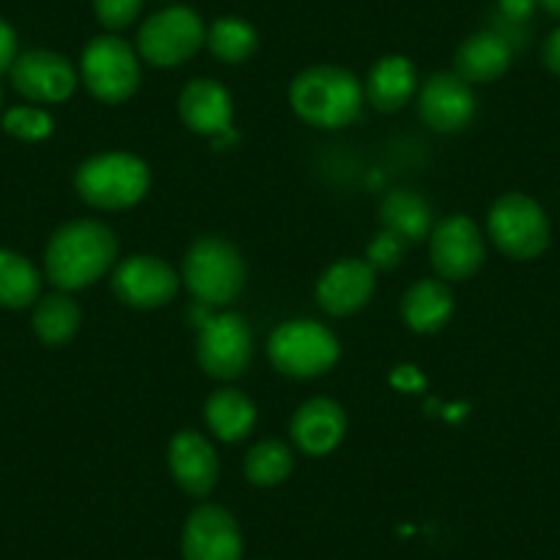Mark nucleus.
<instances>
[{
    "label": "nucleus",
    "mask_w": 560,
    "mask_h": 560,
    "mask_svg": "<svg viewBox=\"0 0 560 560\" xmlns=\"http://www.w3.org/2000/svg\"><path fill=\"white\" fill-rule=\"evenodd\" d=\"M116 253L118 242L105 223L74 220L58 229L47 245V278L67 292L85 289L113 267Z\"/></svg>",
    "instance_id": "1"
},
{
    "label": "nucleus",
    "mask_w": 560,
    "mask_h": 560,
    "mask_svg": "<svg viewBox=\"0 0 560 560\" xmlns=\"http://www.w3.org/2000/svg\"><path fill=\"white\" fill-rule=\"evenodd\" d=\"M292 107L311 127H347L363 110V85L347 69H305L292 83Z\"/></svg>",
    "instance_id": "2"
},
{
    "label": "nucleus",
    "mask_w": 560,
    "mask_h": 560,
    "mask_svg": "<svg viewBox=\"0 0 560 560\" xmlns=\"http://www.w3.org/2000/svg\"><path fill=\"white\" fill-rule=\"evenodd\" d=\"M80 198L96 209L135 207L149 192V168L132 154H100L78 171Z\"/></svg>",
    "instance_id": "3"
},
{
    "label": "nucleus",
    "mask_w": 560,
    "mask_h": 560,
    "mask_svg": "<svg viewBox=\"0 0 560 560\" xmlns=\"http://www.w3.org/2000/svg\"><path fill=\"white\" fill-rule=\"evenodd\" d=\"M267 354L280 374L311 380L330 371L338 360V341L314 319H294L269 336Z\"/></svg>",
    "instance_id": "4"
},
{
    "label": "nucleus",
    "mask_w": 560,
    "mask_h": 560,
    "mask_svg": "<svg viewBox=\"0 0 560 560\" xmlns=\"http://www.w3.org/2000/svg\"><path fill=\"white\" fill-rule=\"evenodd\" d=\"M185 283L203 305H225L245 287L240 250L220 236H203L185 256Z\"/></svg>",
    "instance_id": "5"
},
{
    "label": "nucleus",
    "mask_w": 560,
    "mask_h": 560,
    "mask_svg": "<svg viewBox=\"0 0 560 560\" xmlns=\"http://www.w3.org/2000/svg\"><path fill=\"white\" fill-rule=\"evenodd\" d=\"M489 236L509 258H536L549 245L544 209L522 192H505L489 209Z\"/></svg>",
    "instance_id": "6"
},
{
    "label": "nucleus",
    "mask_w": 560,
    "mask_h": 560,
    "mask_svg": "<svg viewBox=\"0 0 560 560\" xmlns=\"http://www.w3.org/2000/svg\"><path fill=\"white\" fill-rule=\"evenodd\" d=\"M207 42L201 18L187 7H171L143 23L138 50L152 67H179Z\"/></svg>",
    "instance_id": "7"
},
{
    "label": "nucleus",
    "mask_w": 560,
    "mask_h": 560,
    "mask_svg": "<svg viewBox=\"0 0 560 560\" xmlns=\"http://www.w3.org/2000/svg\"><path fill=\"white\" fill-rule=\"evenodd\" d=\"M83 80L85 89L107 105L129 100L140 85V67L132 47L118 36H96L83 52Z\"/></svg>",
    "instance_id": "8"
},
{
    "label": "nucleus",
    "mask_w": 560,
    "mask_h": 560,
    "mask_svg": "<svg viewBox=\"0 0 560 560\" xmlns=\"http://www.w3.org/2000/svg\"><path fill=\"white\" fill-rule=\"evenodd\" d=\"M198 363L214 380H236L253 358L250 325L240 314L209 319L198 332Z\"/></svg>",
    "instance_id": "9"
},
{
    "label": "nucleus",
    "mask_w": 560,
    "mask_h": 560,
    "mask_svg": "<svg viewBox=\"0 0 560 560\" xmlns=\"http://www.w3.org/2000/svg\"><path fill=\"white\" fill-rule=\"evenodd\" d=\"M179 289L174 269L158 256H129L113 272V292L121 303L149 311L171 303Z\"/></svg>",
    "instance_id": "10"
},
{
    "label": "nucleus",
    "mask_w": 560,
    "mask_h": 560,
    "mask_svg": "<svg viewBox=\"0 0 560 560\" xmlns=\"http://www.w3.org/2000/svg\"><path fill=\"white\" fill-rule=\"evenodd\" d=\"M432 264L443 278L465 280L483 264V240L465 214H451L432 229Z\"/></svg>",
    "instance_id": "11"
},
{
    "label": "nucleus",
    "mask_w": 560,
    "mask_h": 560,
    "mask_svg": "<svg viewBox=\"0 0 560 560\" xmlns=\"http://www.w3.org/2000/svg\"><path fill=\"white\" fill-rule=\"evenodd\" d=\"M182 549L185 560H240V525L220 505H201L187 516Z\"/></svg>",
    "instance_id": "12"
},
{
    "label": "nucleus",
    "mask_w": 560,
    "mask_h": 560,
    "mask_svg": "<svg viewBox=\"0 0 560 560\" xmlns=\"http://www.w3.org/2000/svg\"><path fill=\"white\" fill-rule=\"evenodd\" d=\"M418 107L427 127L438 132H459L476 116V96H472L470 83L459 74L440 72L427 80Z\"/></svg>",
    "instance_id": "13"
},
{
    "label": "nucleus",
    "mask_w": 560,
    "mask_h": 560,
    "mask_svg": "<svg viewBox=\"0 0 560 560\" xmlns=\"http://www.w3.org/2000/svg\"><path fill=\"white\" fill-rule=\"evenodd\" d=\"M12 83L34 102H63L78 85L72 63L50 50H31L12 67Z\"/></svg>",
    "instance_id": "14"
},
{
    "label": "nucleus",
    "mask_w": 560,
    "mask_h": 560,
    "mask_svg": "<svg viewBox=\"0 0 560 560\" xmlns=\"http://www.w3.org/2000/svg\"><path fill=\"white\" fill-rule=\"evenodd\" d=\"M374 294V269L363 258H341L319 278L316 300L332 316H349Z\"/></svg>",
    "instance_id": "15"
},
{
    "label": "nucleus",
    "mask_w": 560,
    "mask_h": 560,
    "mask_svg": "<svg viewBox=\"0 0 560 560\" xmlns=\"http://www.w3.org/2000/svg\"><path fill=\"white\" fill-rule=\"evenodd\" d=\"M347 434V412L332 398H311L294 412L292 438L298 448L308 456H325Z\"/></svg>",
    "instance_id": "16"
},
{
    "label": "nucleus",
    "mask_w": 560,
    "mask_h": 560,
    "mask_svg": "<svg viewBox=\"0 0 560 560\" xmlns=\"http://www.w3.org/2000/svg\"><path fill=\"white\" fill-rule=\"evenodd\" d=\"M168 465L176 483H179L187 494L207 498L214 489V483H218V454H214L212 443L198 432L176 434L168 451Z\"/></svg>",
    "instance_id": "17"
},
{
    "label": "nucleus",
    "mask_w": 560,
    "mask_h": 560,
    "mask_svg": "<svg viewBox=\"0 0 560 560\" xmlns=\"http://www.w3.org/2000/svg\"><path fill=\"white\" fill-rule=\"evenodd\" d=\"M231 96L214 80H192L179 96V116L198 135L231 132Z\"/></svg>",
    "instance_id": "18"
},
{
    "label": "nucleus",
    "mask_w": 560,
    "mask_h": 560,
    "mask_svg": "<svg viewBox=\"0 0 560 560\" xmlns=\"http://www.w3.org/2000/svg\"><path fill=\"white\" fill-rule=\"evenodd\" d=\"M511 67V45L494 31L472 34L456 50V74L467 83H492Z\"/></svg>",
    "instance_id": "19"
},
{
    "label": "nucleus",
    "mask_w": 560,
    "mask_h": 560,
    "mask_svg": "<svg viewBox=\"0 0 560 560\" xmlns=\"http://www.w3.org/2000/svg\"><path fill=\"white\" fill-rule=\"evenodd\" d=\"M454 314V294L440 280H418L401 300V316L409 330L434 332L448 325Z\"/></svg>",
    "instance_id": "20"
},
{
    "label": "nucleus",
    "mask_w": 560,
    "mask_h": 560,
    "mask_svg": "<svg viewBox=\"0 0 560 560\" xmlns=\"http://www.w3.org/2000/svg\"><path fill=\"white\" fill-rule=\"evenodd\" d=\"M418 74L404 56H387L374 63L369 74V102L380 113H396L412 100Z\"/></svg>",
    "instance_id": "21"
},
{
    "label": "nucleus",
    "mask_w": 560,
    "mask_h": 560,
    "mask_svg": "<svg viewBox=\"0 0 560 560\" xmlns=\"http://www.w3.org/2000/svg\"><path fill=\"white\" fill-rule=\"evenodd\" d=\"M380 218L382 229L404 236L407 242L427 240L434 229L432 207L412 190H393L390 196H385Z\"/></svg>",
    "instance_id": "22"
},
{
    "label": "nucleus",
    "mask_w": 560,
    "mask_h": 560,
    "mask_svg": "<svg viewBox=\"0 0 560 560\" xmlns=\"http://www.w3.org/2000/svg\"><path fill=\"white\" fill-rule=\"evenodd\" d=\"M207 423L223 443H236L245 440L256 427V407L250 398L240 390H218L207 401Z\"/></svg>",
    "instance_id": "23"
},
{
    "label": "nucleus",
    "mask_w": 560,
    "mask_h": 560,
    "mask_svg": "<svg viewBox=\"0 0 560 560\" xmlns=\"http://www.w3.org/2000/svg\"><path fill=\"white\" fill-rule=\"evenodd\" d=\"M39 272L25 256L0 250V305L3 308H28L39 298Z\"/></svg>",
    "instance_id": "24"
},
{
    "label": "nucleus",
    "mask_w": 560,
    "mask_h": 560,
    "mask_svg": "<svg viewBox=\"0 0 560 560\" xmlns=\"http://www.w3.org/2000/svg\"><path fill=\"white\" fill-rule=\"evenodd\" d=\"M80 327V308L67 294H50L34 311V330L50 347L72 341Z\"/></svg>",
    "instance_id": "25"
},
{
    "label": "nucleus",
    "mask_w": 560,
    "mask_h": 560,
    "mask_svg": "<svg viewBox=\"0 0 560 560\" xmlns=\"http://www.w3.org/2000/svg\"><path fill=\"white\" fill-rule=\"evenodd\" d=\"M207 45L220 61L225 63H242L256 52L258 36L250 23L240 18H223L209 28Z\"/></svg>",
    "instance_id": "26"
},
{
    "label": "nucleus",
    "mask_w": 560,
    "mask_h": 560,
    "mask_svg": "<svg viewBox=\"0 0 560 560\" xmlns=\"http://www.w3.org/2000/svg\"><path fill=\"white\" fill-rule=\"evenodd\" d=\"M292 467V451L278 440H264V443L253 445L250 454L245 456V476L256 487H275V483L287 481Z\"/></svg>",
    "instance_id": "27"
},
{
    "label": "nucleus",
    "mask_w": 560,
    "mask_h": 560,
    "mask_svg": "<svg viewBox=\"0 0 560 560\" xmlns=\"http://www.w3.org/2000/svg\"><path fill=\"white\" fill-rule=\"evenodd\" d=\"M3 127L20 140H45L52 132V118L39 107H12L3 116Z\"/></svg>",
    "instance_id": "28"
},
{
    "label": "nucleus",
    "mask_w": 560,
    "mask_h": 560,
    "mask_svg": "<svg viewBox=\"0 0 560 560\" xmlns=\"http://www.w3.org/2000/svg\"><path fill=\"white\" fill-rule=\"evenodd\" d=\"M409 242L404 236L393 234V231L382 229L380 234L374 236V242L369 245V253H365V261L371 264V269H393L401 264L404 253H407Z\"/></svg>",
    "instance_id": "29"
},
{
    "label": "nucleus",
    "mask_w": 560,
    "mask_h": 560,
    "mask_svg": "<svg viewBox=\"0 0 560 560\" xmlns=\"http://www.w3.org/2000/svg\"><path fill=\"white\" fill-rule=\"evenodd\" d=\"M143 0H94V12L105 28L121 31L140 14Z\"/></svg>",
    "instance_id": "30"
},
{
    "label": "nucleus",
    "mask_w": 560,
    "mask_h": 560,
    "mask_svg": "<svg viewBox=\"0 0 560 560\" xmlns=\"http://www.w3.org/2000/svg\"><path fill=\"white\" fill-rule=\"evenodd\" d=\"M18 61V36L7 20H0V72L14 67Z\"/></svg>",
    "instance_id": "31"
},
{
    "label": "nucleus",
    "mask_w": 560,
    "mask_h": 560,
    "mask_svg": "<svg viewBox=\"0 0 560 560\" xmlns=\"http://www.w3.org/2000/svg\"><path fill=\"white\" fill-rule=\"evenodd\" d=\"M536 3L538 0H500V12L509 20H514V23H522V20L530 18Z\"/></svg>",
    "instance_id": "32"
},
{
    "label": "nucleus",
    "mask_w": 560,
    "mask_h": 560,
    "mask_svg": "<svg viewBox=\"0 0 560 560\" xmlns=\"http://www.w3.org/2000/svg\"><path fill=\"white\" fill-rule=\"evenodd\" d=\"M544 63H547L549 72L560 74V28L552 31L547 45H544Z\"/></svg>",
    "instance_id": "33"
},
{
    "label": "nucleus",
    "mask_w": 560,
    "mask_h": 560,
    "mask_svg": "<svg viewBox=\"0 0 560 560\" xmlns=\"http://www.w3.org/2000/svg\"><path fill=\"white\" fill-rule=\"evenodd\" d=\"M544 7V12L552 14V18H560V0H538Z\"/></svg>",
    "instance_id": "34"
}]
</instances>
